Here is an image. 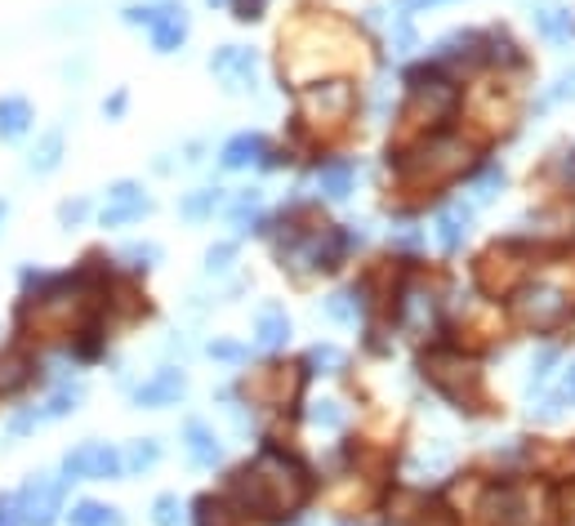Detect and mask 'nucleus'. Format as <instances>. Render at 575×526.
Listing matches in <instances>:
<instances>
[{"label":"nucleus","mask_w":575,"mask_h":526,"mask_svg":"<svg viewBox=\"0 0 575 526\" xmlns=\"http://www.w3.org/2000/svg\"><path fill=\"white\" fill-rule=\"evenodd\" d=\"M232 491L246 513L259 517H291L308 500V473L281 451H264L255 464H246L232 477Z\"/></svg>","instance_id":"1"},{"label":"nucleus","mask_w":575,"mask_h":526,"mask_svg":"<svg viewBox=\"0 0 575 526\" xmlns=\"http://www.w3.org/2000/svg\"><path fill=\"white\" fill-rule=\"evenodd\" d=\"M281 72L291 81H313L317 72H340V68H353L348 59L330 54V50H353V40L340 23H308V27H295L291 40L281 36Z\"/></svg>","instance_id":"2"},{"label":"nucleus","mask_w":575,"mask_h":526,"mask_svg":"<svg viewBox=\"0 0 575 526\" xmlns=\"http://www.w3.org/2000/svg\"><path fill=\"white\" fill-rule=\"evenodd\" d=\"M281 236H277V259L281 268L291 272H317V268H340V255H344V242L340 232L330 223H313V228H295L291 219H281Z\"/></svg>","instance_id":"3"},{"label":"nucleus","mask_w":575,"mask_h":526,"mask_svg":"<svg viewBox=\"0 0 575 526\" xmlns=\"http://www.w3.org/2000/svg\"><path fill=\"white\" fill-rule=\"evenodd\" d=\"M464 166H468V143L451 138V134H433L428 143H419L411 157H402V179H411V183H442V179H455Z\"/></svg>","instance_id":"4"},{"label":"nucleus","mask_w":575,"mask_h":526,"mask_svg":"<svg viewBox=\"0 0 575 526\" xmlns=\"http://www.w3.org/2000/svg\"><path fill=\"white\" fill-rule=\"evenodd\" d=\"M424 379L442 397H451L455 406H473L477 402V384H482V379H477V366L468 357L451 353V348H438V353L424 357Z\"/></svg>","instance_id":"5"},{"label":"nucleus","mask_w":575,"mask_h":526,"mask_svg":"<svg viewBox=\"0 0 575 526\" xmlns=\"http://www.w3.org/2000/svg\"><path fill=\"white\" fill-rule=\"evenodd\" d=\"M455 103H460L455 85H446V81H419V85L411 89L406 108H402V138H406L411 130H424V125L446 121V117L455 112Z\"/></svg>","instance_id":"6"},{"label":"nucleus","mask_w":575,"mask_h":526,"mask_svg":"<svg viewBox=\"0 0 575 526\" xmlns=\"http://www.w3.org/2000/svg\"><path fill=\"white\" fill-rule=\"evenodd\" d=\"M125 23L130 27H148L157 54H174L179 45L187 40V27H192L179 5H130L125 10Z\"/></svg>","instance_id":"7"},{"label":"nucleus","mask_w":575,"mask_h":526,"mask_svg":"<svg viewBox=\"0 0 575 526\" xmlns=\"http://www.w3.org/2000/svg\"><path fill=\"white\" fill-rule=\"evenodd\" d=\"M125 464L117 455V447L108 442H81L63 455V477L68 482H108V477H117Z\"/></svg>","instance_id":"8"},{"label":"nucleus","mask_w":575,"mask_h":526,"mask_svg":"<svg viewBox=\"0 0 575 526\" xmlns=\"http://www.w3.org/2000/svg\"><path fill=\"white\" fill-rule=\"evenodd\" d=\"M566 317H571V299L558 285H526L517 299V321L531 330H558Z\"/></svg>","instance_id":"9"},{"label":"nucleus","mask_w":575,"mask_h":526,"mask_svg":"<svg viewBox=\"0 0 575 526\" xmlns=\"http://www.w3.org/2000/svg\"><path fill=\"white\" fill-rule=\"evenodd\" d=\"M19 513L27 526H54L63 513V482L59 477H45V473L27 477L19 491Z\"/></svg>","instance_id":"10"},{"label":"nucleus","mask_w":575,"mask_h":526,"mask_svg":"<svg viewBox=\"0 0 575 526\" xmlns=\"http://www.w3.org/2000/svg\"><path fill=\"white\" fill-rule=\"evenodd\" d=\"M353 112V85L344 81H321V85H304V121H326L340 125Z\"/></svg>","instance_id":"11"},{"label":"nucleus","mask_w":575,"mask_h":526,"mask_svg":"<svg viewBox=\"0 0 575 526\" xmlns=\"http://www.w3.org/2000/svg\"><path fill=\"white\" fill-rule=\"evenodd\" d=\"M522 277H526V255L517 246H496V250L482 255V264H477V281H482L491 295L513 291Z\"/></svg>","instance_id":"12"},{"label":"nucleus","mask_w":575,"mask_h":526,"mask_svg":"<svg viewBox=\"0 0 575 526\" xmlns=\"http://www.w3.org/2000/svg\"><path fill=\"white\" fill-rule=\"evenodd\" d=\"M143 215H152V197L143 193L138 183H117L108 193V206H103L99 219H103V228H125V223H134Z\"/></svg>","instance_id":"13"},{"label":"nucleus","mask_w":575,"mask_h":526,"mask_svg":"<svg viewBox=\"0 0 575 526\" xmlns=\"http://www.w3.org/2000/svg\"><path fill=\"white\" fill-rule=\"evenodd\" d=\"M210 72L228 81V89H255V50H242V45H223V50L210 59Z\"/></svg>","instance_id":"14"},{"label":"nucleus","mask_w":575,"mask_h":526,"mask_svg":"<svg viewBox=\"0 0 575 526\" xmlns=\"http://www.w3.org/2000/svg\"><path fill=\"white\" fill-rule=\"evenodd\" d=\"M183 393H187L183 370L166 366V370H157V375L148 379V384H138V389H134V402H138V406H148V411H157V406H174Z\"/></svg>","instance_id":"15"},{"label":"nucleus","mask_w":575,"mask_h":526,"mask_svg":"<svg viewBox=\"0 0 575 526\" xmlns=\"http://www.w3.org/2000/svg\"><path fill=\"white\" fill-rule=\"evenodd\" d=\"M295 389H299V375L291 366H268V370H259L250 384H246V393L255 402H268V406H281Z\"/></svg>","instance_id":"16"},{"label":"nucleus","mask_w":575,"mask_h":526,"mask_svg":"<svg viewBox=\"0 0 575 526\" xmlns=\"http://www.w3.org/2000/svg\"><path fill=\"white\" fill-rule=\"evenodd\" d=\"M183 447H187V460L197 464V468H215V464L223 460V447H219V438H215V428L201 424V419H187Z\"/></svg>","instance_id":"17"},{"label":"nucleus","mask_w":575,"mask_h":526,"mask_svg":"<svg viewBox=\"0 0 575 526\" xmlns=\"http://www.w3.org/2000/svg\"><path fill=\"white\" fill-rule=\"evenodd\" d=\"M517 509L522 504H517V496L509 487H491L473 513H477V526H513L517 522Z\"/></svg>","instance_id":"18"},{"label":"nucleus","mask_w":575,"mask_h":526,"mask_svg":"<svg viewBox=\"0 0 575 526\" xmlns=\"http://www.w3.org/2000/svg\"><path fill=\"white\" fill-rule=\"evenodd\" d=\"M255 340L259 348H285V340H291V317H285L281 304H264L259 317H255Z\"/></svg>","instance_id":"19"},{"label":"nucleus","mask_w":575,"mask_h":526,"mask_svg":"<svg viewBox=\"0 0 575 526\" xmlns=\"http://www.w3.org/2000/svg\"><path fill=\"white\" fill-rule=\"evenodd\" d=\"M32 121H36V112H32V103L23 99V94H10V99H0V138H5V143L23 138V134L32 130Z\"/></svg>","instance_id":"20"},{"label":"nucleus","mask_w":575,"mask_h":526,"mask_svg":"<svg viewBox=\"0 0 575 526\" xmlns=\"http://www.w3.org/2000/svg\"><path fill=\"white\" fill-rule=\"evenodd\" d=\"M353 179H357L353 161H326V166H317V187H321V197H330V201H344L353 193Z\"/></svg>","instance_id":"21"},{"label":"nucleus","mask_w":575,"mask_h":526,"mask_svg":"<svg viewBox=\"0 0 575 526\" xmlns=\"http://www.w3.org/2000/svg\"><path fill=\"white\" fill-rule=\"evenodd\" d=\"M36 379V362L27 353H10V357H0V397H14L23 393L27 384Z\"/></svg>","instance_id":"22"},{"label":"nucleus","mask_w":575,"mask_h":526,"mask_svg":"<svg viewBox=\"0 0 575 526\" xmlns=\"http://www.w3.org/2000/svg\"><path fill=\"white\" fill-rule=\"evenodd\" d=\"M433 317H438V299L433 295H428V291H406V299H402V326L411 334H424L428 326H433Z\"/></svg>","instance_id":"23"},{"label":"nucleus","mask_w":575,"mask_h":526,"mask_svg":"<svg viewBox=\"0 0 575 526\" xmlns=\"http://www.w3.org/2000/svg\"><path fill=\"white\" fill-rule=\"evenodd\" d=\"M259 157H264V138H259V134H236V138L223 143V152H219L223 170H246V166L259 161Z\"/></svg>","instance_id":"24"},{"label":"nucleus","mask_w":575,"mask_h":526,"mask_svg":"<svg viewBox=\"0 0 575 526\" xmlns=\"http://www.w3.org/2000/svg\"><path fill=\"white\" fill-rule=\"evenodd\" d=\"M464 236H468V210L464 206H446L438 215V246L442 250H460Z\"/></svg>","instance_id":"25"},{"label":"nucleus","mask_w":575,"mask_h":526,"mask_svg":"<svg viewBox=\"0 0 575 526\" xmlns=\"http://www.w3.org/2000/svg\"><path fill=\"white\" fill-rule=\"evenodd\" d=\"M59 161H63V130H50L45 134L36 148H32V174H54L59 170Z\"/></svg>","instance_id":"26"},{"label":"nucleus","mask_w":575,"mask_h":526,"mask_svg":"<svg viewBox=\"0 0 575 526\" xmlns=\"http://www.w3.org/2000/svg\"><path fill=\"white\" fill-rule=\"evenodd\" d=\"M68 522H72V526H125V517H121L117 509L99 504V500H81V504H72Z\"/></svg>","instance_id":"27"},{"label":"nucleus","mask_w":575,"mask_h":526,"mask_svg":"<svg viewBox=\"0 0 575 526\" xmlns=\"http://www.w3.org/2000/svg\"><path fill=\"white\" fill-rule=\"evenodd\" d=\"M219 206H223L219 187H197V193H187V197H183L179 215H183V219H206V215H215Z\"/></svg>","instance_id":"28"},{"label":"nucleus","mask_w":575,"mask_h":526,"mask_svg":"<svg viewBox=\"0 0 575 526\" xmlns=\"http://www.w3.org/2000/svg\"><path fill=\"white\" fill-rule=\"evenodd\" d=\"M536 27H540L549 40H571V36H575V14H571V10H540V14H536Z\"/></svg>","instance_id":"29"},{"label":"nucleus","mask_w":575,"mask_h":526,"mask_svg":"<svg viewBox=\"0 0 575 526\" xmlns=\"http://www.w3.org/2000/svg\"><path fill=\"white\" fill-rule=\"evenodd\" d=\"M157 460H161V442H157V438H138V442L125 451L121 464H125L130 473H143V468H152Z\"/></svg>","instance_id":"30"},{"label":"nucleus","mask_w":575,"mask_h":526,"mask_svg":"<svg viewBox=\"0 0 575 526\" xmlns=\"http://www.w3.org/2000/svg\"><path fill=\"white\" fill-rule=\"evenodd\" d=\"M308 419L317 424V428H344L348 424V415H344V406L334 402V397H321V402H313V411H308Z\"/></svg>","instance_id":"31"},{"label":"nucleus","mask_w":575,"mask_h":526,"mask_svg":"<svg viewBox=\"0 0 575 526\" xmlns=\"http://www.w3.org/2000/svg\"><path fill=\"white\" fill-rule=\"evenodd\" d=\"M259 206H264V193H255V187H250V193H242V197H236V201L228 206V219H232V228H246V223L259 215Z\"/></svg>","instance_id":"32"},{"label":"nucleus","mask_w":575,"mask_h":526,"mask_svg":"<svg viewBox=\"0 0 575 526\" xmlns=\"http://www.w3.org/2000/svg\"><path fill=\"white\" fill-rule=\"evenodd\" d=\"M344 348H334V344H313L308 348V366H317V370H326V375H334V370H344Z\"/></svg>","instance_id":"33"},{"label":"nucleus","mask_w":575,"mask_h":526,"mask_svg":"<svg viewBox=\"0 0 575 526\" xmlns=\"http://www.w3.org/2000/svg\"><path fill=\"white\" fill-rule=\"evenodd\" d=\"M179 517H183V504H179V496H157L152 500V522L157 526H179Z\"/></svg>","instance_id":"34"},{"label":"nucleus","mask_w":575,"mask_h":526,"mask_svg":"<svg viewBox=\"0 0 575 526\" xmlns=\"http://www.w3.org/2000/svg\"><path fill=\"white\" fill-rule=\"evenodd\" d=\"M197 526H232V513H228V504L206 496V500L197 504Z\"/></svg>","instance_id":"35"},{"label":"nucleus","mask_w":575,"mask_h":526,"mask_svg":"<svg viewBox=\"0 0 575 526\" xmlns=\"http://www.w3.org/2000/svg\"><path fill=\"white\" fill-rule=\"evenodd\" d=\"M121 259H125L130 268H152V264L161 259V246H152V242H134V246L121 250Z\"/></svg>","instance_id":"36"},{"label":"nucleus","mask_w":575,"mask_h":526,"mask_svg":"<svg viewBox=\"0 0 575 526\" xmlns=\"http://www.w3.org/2000/svg\"><path fill=\"white\" fill-rule=\"evenodd\" d=\"M210 357H215V362L242 366V362H250V348H246V344H236V340H215V344H210Z\"/></svg>","instance_id":"37"},{"label":"nucleus","mask_w":575,"mask_h":526,"mask_svg":"<svg viewBox=\"0 0 575 526\" xmlns=\"http://www.w3.org/2000/svg\"><path fill=\"white\" fill-rule=\"evenodd\" d=\"M500 187H504V174H500V170H487L482 179L473 183V197H477V201H491V197L500 193Z\"/></svg>","instance_id":"38"},{"label":"nucleus","mask_w":575,"mask_h":526,"mask_svg":"<svg viewBox=\"0 0 575 526\" xmlns=\"http://www.w3.org/2000/svg\"><path fill=\"white\" fill-rule=\"evenodd\" d=\"M326 317H334V321H353V317H357L353 295H330V299H326Z\"/></svg>","instance_id":"39"},{"label":"nucleus","mask_w":575,"mask_h":526,"mask_svg":"<svg viewBox=\"0 0 575 526\" xmlns=\"http://www.w3.org/2000/svg\"><path fill=\"white\" fill-rule=\"evenodd\" d=\"M85 215H89V201H85V197H76V201H63V206H59V223H63V228L81 223Z\"/></svg>","instance_id":"40"},{"label":"nucleus","mask_w":575,"mask_h":526,"mask_svg":"<svg viewBox=\"0 0 575 526\" xmlns=\"http://www.w3.org/2000/svg\"><path fill=\"white\" fill-rule=\"evenodd\" d=\"M553 357H558L553 348H549V353H540V357L531 362V375H526V384H531V389H536V384H545V379H549V366H553Z\"/></svg>","instance_id":"41"},{"label":"nucleus","mask_w":575,"mask_h":526,"mask_svg":"<svg viewBox=\"0 0 575 526\" xmlns=\"http://www.w3.org/2000/svg\"><path fill=\"white\" fill-rule=\"evenodd\" d=\"M0 526H23V513H19V496H0Z\"/></svg>","instance_id":"42"},{"label":"nucleus","mask_w":575,"mask_h":526,"mask_svg":"<svg viewBox=\"0 0 575 526\" xmlns=\"http://www.w3.org/2000/svg\"><path fill=\"white\" fill-rule=\"evenodd\" d=\"M228 264H232V246H210V250H206V268H210V272H223Z\"/></svg>","instance_id":"43"},{"label":"nucleus","mask_w":575,"mask_h":526,"mask_svg":"<svg viewBox=\"0 0 575 526\" xmlns=\"http://www.w3.org/2000/svg\"><path fill=\"white\" fill-rule=\"evenodd\" d=\"M259 14H264V0H236V19H242V23H250Z\"/></svg>","instance_id":"44"},{"label":"nucleus","mask_w":575,"mask_h":526,"mask_svg":"<svg viewBox=\"0 0 575 526\" xmlns=\"http://www.w3.org/2000/svg\"><path fill=\"white\" fill-rule=\"evenodd\" d=\"M558 179H562V183H575V148L558 157Z\"/></svg>","instance_id":"45"},{"label":"nucleus","mask_w":575,"mask_h":526,"mask_svg":"<svg viewBox=\"0 0 575 526\" xmlns=\"http://www.w3.org/2000/svg\"><path fill=\"white\" fill-rule=\"evenodd\" d=\"M549 99H553V103H558V99H575V72H566V76L558 81V89L549 94Z\"/></svg>","instance_id":"46"},{"label":"nucleus","mask_w":575,"mask_h":526,"mask_svg":"<svg viewBox=\"0 0 575 526\" xmlns=\"http://www.w3.org/2000/svg\"><path fill=\"white\" fill-rule=\"evenodd\" d=\"M125 103H130V94H125V89H117L112 99L103 103V117H121V112H125Z\"/></svg>","instance_id":"47"},{"label":"nucleus","mask_w":575,"mask_h":526,"mask_svg":"<svg viewBox=\"0 0 575 526\" xmlns=\"http://www.w3.org/2000/svg\"><path fill=\"white\" fill-rule=\"evenodd\" d=\"M558 402H562V406H566V402L575 406V366H571V370H566V379H562V393H558Z\"/></svg>","instance_id":"48"},{"label":"nucleus","mask_w":575,"mask_h":526,"mask_svg":"<svg viewBox=\"0 0 575 526\" xmlns=\"http://www.w3.org/2000/svg\"><path fill=\"white\" fill-rule=\"evenodd\" d=\"M397 246H406V250H411V246H419V232H411V228H402V232H397Z\"/></svg>","instance_id":"49"},{"label":"nucleus","mask_w":575,"mask_h":526,"mask_svg":"<svg viewBox=\"0 0 575 526\" xmlns=\"http://www.w3.org/2000/svg\"><path fill=\"white\" fill-rule=\"evenodd\" d=\"M411 5L419 10V5H442V0H411Z\"/></svg>","instance_id":"50"},{"label":"nucleus","mask_w":575,"mask_h":526,"mask_svg":"<svg viewBox=\"0 0 575 526\" xmlns=\"http://www.w3.org/2000/svg\"><path fill=\"white\" fill-rule=\"evenodd\" d=\"M206 5H215V10H223V5H232V0H206Z\"/></svg>","instance_id":"51"},{"label":"nucleus","mask_w":575,"mask_h":526,"mask_svg":"<svg viewBox=\"0 0 575 526\" xmlns=\"http://www.w3.org/2000/svg\"><path fill=\"white\" fill-rule=\"evenodd\" d=\"M5 215H10V206H5V201H0V223H5Z\"/></svg>","instance_id":"52"},{"label":"nucleus","mask_w":575,"mask_h":526,"mask_svg":"<svg viewBox=\"0 0 575 526\" xmlns=\"http://www.w3.org/2000/svg\"><path fill=\"white\" fill-rule=\"evenodd\" d=\"M344 526H353V522H344Z\"/></svg>","instance_id":"53"}]
</instances>
